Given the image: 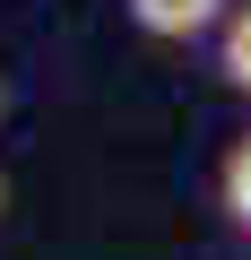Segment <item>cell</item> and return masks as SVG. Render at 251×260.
<instances>
[{
    "label": "cell",
    "instance_id": "4",
    "mask_svg": "<svg viewBox=\"0 0 251 260\" xmlns=\"http://www.w3.org/2000/svg\"><path fill=\"white\" fill-rule=\"evenodd\" d=\"M0 113H9V78H0Z\"/></svg>",
    "mask_w": 251,
    "mask_h": 260
},
{
    "label": "cell",
    "instance_id": "3",
    "mask_svg": "<svg viewBox=\"0 0 251 260\" xmlns=\"http://www.w3.org/2000/svg\"><path fill=\"white\" fill-rule=\"evenodd\" d=\"M217 78L234 95H251V0H234V18L217 26Z\"/></svg>",
    "mask_w": 251,
    "mask_h": 260
},
{
    "label": "cell",
    "instance_id": "5",
    "mask_svg": "<svg viewBox=\"0 0 251 260\" xmlns=\"http://www.w3.org/2000/svg\"><path fill=\"white\" fill-rule=\"evenodd\" d=\"M0 200H9V182H0Z\"/></svg>",
    "mask_w": 251,
    "mask_h": 260
},
{
    "label": "cell",
    "instance_id": "1",
    "mask_svg": "<svg viewBox=\"0 0 251 260\" xmlns=\"http://www.w3.org/2000/svg\"><path fill=\"white\" fill-rule=\"evenodd\" d=\"M121 9H130V26L156 35V44H199V35H217L234 18V0H121Z\"/></svg>",
    "mask_w": 251,
    "mask_h": 260
},
{
    "label": "cell",
    "instance_id": "2",
    "mask_svg": "<svg viewBox=\"0 0 251 260\" xmlns=\"http://www.w3.org/2000/svg\"><path fill=\"white\" fill-rule=\"evenodd\" d=\"M217 208H225V225H234V234H251V130L217 156Z\"/></svg>",
    "mask_w": 251,
    "mask_h": 260
}]
</instances>
